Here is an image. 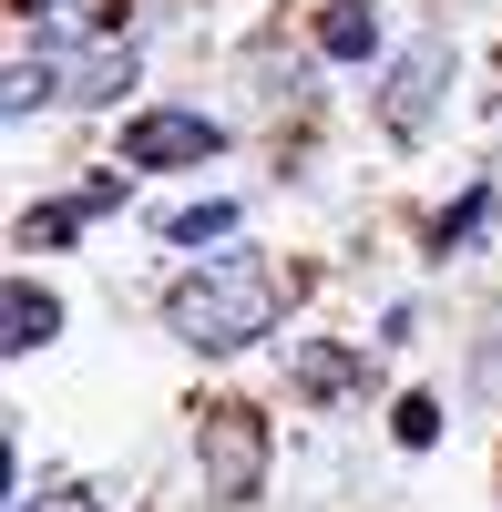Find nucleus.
I'll return each mask as SVG.
<instances>
[{"label":"nucleus","instance_id":"12","mask_svg":"<svg viewBox=\"0 0 502 512\" xmlns=\"http://www.w3.org/2000/svg\"><path fill=\"white\" fill-rule=\"evenodd\" d=\"M298 379H308V390H349V359H339V349H308Z\"/></svg>","mask_w":502,"mask_h":512},{"label":"nucleus","instance_id":"1","mask_svg":"<svg viewBox=\"0 0 502 512\" xmlns=\"http://www.w3.org/2000/svg\"><path fill=\"white\" fill-rule=\"evenodd\" d=\"M175 338L185 349H246L257 328H277V277H267V256H226V267H205V277H185L175 287Z\"/></svg>","mask_w":502,"mask_h":512},{"label":"nucleus","instance_id":"11","mask_svg":"<svg viewBox=\"0 0 502 512\" xmlns=\"http://www.w3.org/2000/svg\"><path fill=\"white\" fill-rule=\"evenodd\" d=\"M400 441L431 451V441H441V400H400Z\"/></svg>","mask_w":502,"mask_h":512},{"label":"nucleus","instance_id":"4","mask_svg":"<svg viewBox=\"0 0 502 512\" xmlns=\"http://www.w3.org/2000/svg\"><path fill=\"white\" fill-rule=\"evenodd\" d=\"M431 93H441V41H421V52H410V62L390 72V103H380V123H390V134H421Z\"/></svg>","mask_w":502,"mask_h":512},{"label":"nucleus","instance_id":"8","mask_svg":"<svg viewBox=\"0 0 502 512\" xmlns=\"http://www.w3.org/2000/svg\"><path fill=\"white\" fill-rule=\"evenodd\" d=\"M123 82H134V52H82L72 62V103H113Z\"/></svg>","mask_w":502,"mask_h":512},{"label":"nucleus","instance_id":"2","mask_svg":"<svg viewBox=\"0 0 502 512\" xmlns=\"http://www.w3.org/2000/svg\"><path fill=\"white\" fill-rule=\"evenodd\" d=\"M195 461H205V492H226V502H246V492H267V420L257 410H205V431H195Z\"/></svg>","mask_w":502,"mask_h":512},{"label":"nucleus","instance_id":"7","mask_svg":"<svg viewBox=\"0 0 502 512\" xmlns=\"http://www.w3.org/2000/svg\"><path fill=\"white\" fill-rule=\"evenodd\" d=\"M216 236H236V205H226V195H205V205H185V216H164V246H185V256H205Z\"/></svg>","mask_w":502,"mask_h":512},{"label":"nucleus","instance_id":"6","mask_svg":"<svg viewBox=\"0 0 502 512\" xmlns=\"http://www.w3.org/2000/svg\"><path fill=\"white\" fill-rule=\"evenodd\" d=\"M0 338H11V359L52 349V338H62V308H52V297H41L31 277H11V328H0Z\"/></svg>","mask_w":502,"mask_h":512},{"label":"nucleus","instance_id":"5","mask_svg":"<svg viewBox=\"0 0 502 512\" xmlns=\"http://www.w3.org/2000/svg\"><path fill=\"white\" fill-rule=\"evenodd\" d=\"M318 52L328 62H369L380 52V11H369V0H328L318 11Z\"/></svg>","mask_w":502,"mask_h":512},{"label":"nucleus","instance_id":"10","mask_svg":"<svg viewBox=\"0 0 502 512\" xmlns=\"http://www.w3.org/2000/svg\"><path fill=\"white\" fill-rule=\"evenodd\" d=\"M482 226H492V185H472V195H462V205L441 216V256H462V246H472Z\"/></svg>","mask_w":502,"mask_h":512},{"label":"nucleus","instance_id":"3","mask_svg":"<svg viewBox=\"0 0 502 512\" xmlns=\"http://www.w3.org/2000/svg\"><path fill=\"white\" fill-rule=\"evenodd\" d=\"M226 154V123L216 113H134L123 123V164H144V175H175V164H216Z\"/></svg>","mask_w":502,"mask_h":512},{"label":"nucleus","instance_id":"9","mask_svg":"<svg viewBox=\"0 0 502 512\" xmlns=\"http://www.w3.org/2000/svg\"><path fill=\"white\" fill-rule=\"evenodd\" d=\"M93 205H113V185H93V195H82V205H41V216H21V246H62L82 216H93Z\"/></svg>","mask_w":502,"mask_h":512},{"label":"nucleus","instance_id":"13","mask_svg":"<svg viewBox=\"0 0 502 512\" xmlns=\"http://www.w3.org/2000/svg\"><path fill=\"white\" fill-rule=\"evenodd\" d=\"M21 512H103V502H93V492H31Z\"/></svg>","mask_w":502,"mask_h":512}]
</instances>
